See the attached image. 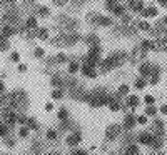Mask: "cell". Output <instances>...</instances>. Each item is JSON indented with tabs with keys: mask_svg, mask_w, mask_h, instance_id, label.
<instances>
[{
	"mask_svg": "<svg viewBox=\"0 0 167 155\" xmlns=\"http://www.w3.org/2000/svg\"><path fill=\"white\" fill-rule=\"evenodd\" d=\"M117 134H119V125H110L109 129H107V139L112 140L114 137H117Z\"/></svg>",
	"mask_w": 167,
	"mask_h": 155,
	"instance_id": "6da1fadb",
	"label": "cell"
},
{
	"mask_svg": "<svg viewBox=\"0 0 167 155\" xmlns=\"http://www.w3.org/2000/svg\"><path fill=\"white\" fill-rule=\"evenodd\" d=\"M107 8H109V10H112V12H115V13H122L124 12V8L119 5V3H107Z\"/></svg>",
	"mask_w": 167,
	"mask_h": 155,
	"instance_id": "7a4b0ae2",
	"label": "cell"
},
{
	"mask_svg": "<svg viewBox=\"0 0 167 155\" xmlns=\"http://www.w3.org/2000/svg\"><path fill=\"white\" fill-rule=\"evenodd\" d=\"M139 140H141V143H150L154 139H152V135H149V134H142L139 137Z\"/></svg>",
	"mask_w": 167,
	"mask_h": 155,
	"instance_id": "3957f363",
	"label": "cell"
},
{
	"mask_svg": "<svg viewBox=\"0 0 167 155\" xmlns=\"http://www.w3.org/2000/svg\"><path fill=\"white\" fill-rule=\"evenodd\" d=\"M84 75H87V77H95V72H94V68L92 67H87V65H84Z\"/></svg>",
	"mask_w": 167,
	"mask_h": 155,
	"instance_id": "277c9868",
	"label": "cell"
},
{
	"mask_svg": "<svg viewBox=\"0 0 167 155\" xmlns=\"http://www.w3.org/2000/svg\"><path fill=\"white\" fill-rule=\"evenodd\" d=\"M79 142H80V135L75 134V135H70L69 137V145H74V143H79Z\"/></svg>",
	"mask_w": 167,
	"mask_h": 155,
	"instance_id": "5b68a950",
	"label": "cell"
},
{
	"mask_svg": "<svg viewBox=\"0 0 167 155\" xmlns=\"http://www.w3.org/2000/svg\"><path fill=\"white\" fill-rule=\"evenodd\" d=\"M3 117H5V120H8V124H13V122H15V115H13V113H10V112L5 113Z\"/></svg>",
	"mask_w": 167,
	"mask_h": 155,
	"instance_id": "8992f818",
	"label": "cell"
},
{
	"mask_svg": "<svg viewBox=\"0 0 167 155\" xmlns=\"http://www.w3.org/2000/svg\"><path fill=\"white\" fill-rule=\"evenodd\" d=\"M130 7H132L134 10H141V8H142V2H130Z\"/></svg>",
	"mask_w": 167,
	"mask_h": 155,
	"instance_id": "52a82bcc",
	"label": "cell"
},
{
	"mask_svg": "<svg viewBox=\"0 0 167 155\" xmlns=\"http://www.w3.org/2000/svg\"><path fill=\"white\" fill-rule=\"evenodd\" d=\"M132 125H134V118L129 115L127 118H125V127H127V129H130V127H132Z\"/></svg>",
	"mask_w": 167,
	"mask_h": 155,
	"instance_id": "ba28073f",
	"label": "cell"
},
{
	"mask_svg": "<svg viewBox=\"0 0 167 155\" xmlns=\"http://www.w3.org/2000/svg\"><path fill=\"white\" fill-rule=\"evenodd\" d=\"M35 25H37V20H35L34 17H32V19H29V20H27V27H29V29H32V27H35Z\"/></svg>",
	"mask_w": 167,
	"mask_h": 155,
	"instance_id": "9c48e42d",
	"label": "cell"
},
{
	"mask_svg": "<svg viewBox=\"0 0 167 155\" xmlns=\"http://www.w3.org/2000/svg\"><path fill=\"white\" fill-rule=\"evenodd\" d=\"M77 68H79V65L74 62V63H70V67H69V72H70V74H74V72L77 70Z\"/></svg>",
	"mask_w": 167,
	"mask_h": 155,
	"instance_id": "30bf717a",
	"label": "cell"
},
{
	"mask_svg": "<svg viewBox=\"0 0 167 155\" xmlns=\"http://www.w3.org/2000/svg\"><path fill=\"white\" fill-rule=\"evenodd\" d=\"M137 102H139V98H137V97H134V95L129 98V103H130L132 107H134V105H137Z\"/></svg>",
	"mask_w": 167,
	"mask_h": 155,
	"instance_id": "8fae6325",
	"label": "cell"
},
{
	"mask_svg": "<svg viewBox=\"0 0 167 155\" xmlns=\"http://www.w3.org/2000/svg\"><path fill=\"white\" fill-rule=\"evenodd\" d=\"M58 118H67V110L65 108H62V110L58 112Z\"/></svg>",
	"mask_w": 167,
	"mask_h": 155,
	"instance_id": "7c38bea8",
	"label": "cell"
},
{
	"mask_svg": "<svg viewBox=\"0 0 167 155\" xmlns=\"http://www.w3.org/2000/svg\"><path fill=\"white\" fill-rule=\"evenodd\" d=\"M8 35H12V29L5 27V29H3V37H8Z\"/></svg>",
	"mask_w": 167,
	"mask_h": 155,
	"instance_id": "4fadbf2b",
	"label": "cell"
},
{
	"mask_svg": "<svg viewBox=\"0 0 167 155\" xmlns=\"http://www.w3.org/2000/svg\"><path fill=\"white\" fill-rule=\"evenodd\" d=\"M52 97H53V98H60V97H62V90H55V92L52 93Z\"/></svg>",
	"mask_w": 167,
	"mask_h": 155,
	"instance_id": "5bb4252c",
	"label": "cell"
},
{
	"mask_svg": "<svg viewBox=\"0 0 167 155\" xmlns=\"http://www.w3.org/2000/svg\"><path fill=\"white\" fill-rule=\"evenodd\" d=\"M135 85H137V88H144L146 82H144V80H137V82H135Z\"/></svg>",
	"mask_w": 167,
	"mask_h": 155,
	"instance_id": "9a60e30c",
	"label": "cell"
},
{
	"mask_svg": "<svg viewBox=\"0 0 167 155\" xmlns=\"http://www.w3.org/2000/svg\"><path fill=\"white\" fill-rule=\"evenodd\" d=\"M141 70H142V74H144V75H147V74H149V65H142V67H141Z\"/></svg>",
	"mask_w": 167,
	"mask_h": 155,
	"instance_id": "2e32d148",
	"label": "cell"
},
{
	"mask_svg": "<svg viewBox=\"0 0 167 155\" xmlns=\"http://www.w3.org/2000/svg\"><path fill=\"white\" fill-rule=\"evenodd\" d=\"M144 15H155V10H154V8H150V10H146V12H144Z\"/></svg>",
	"mask_w": 167,
	"mask_h": 155,
	"instance_id": "e0dca14e",
	"label": "cell"
},
{
	"mask_svg": "<svg viewBox=\"0 0 167 155\" xmlns=\"http://www.w3.org/2000/svg\"><path fill=\"white\" fill-rule=\"evenodd\" d=\"M47 137H49V139H55V132H53V130H49V132H47Z\"/></svg>",
	"mask_w": 167,
	"mask_h": 155,
	"instance_id": "ac0fdd59",
	"label": "cell"
},
{
	"mask_svg": "<svg viewBox=\"0 0 167 155\" xmlns=\"http://www.w3.org/2000/svg\"><path fill=\"white\" fill-rule=\"evenodd\" d=\"M146 102H147V103H154V97H152V95H147V97H146Z\"/></svg>",
	"mask_w": 167,
	"mask_h": 155,
	"instance_id": "d6986e66",
	"label": "cell"
},
{
	"mask_svg": "<svg viewBox=\"0 0 167 155\" xmlns=\"http://www.w3.org/2000/svg\"><path fill=\"white\" fill-rule=\"evenodd\" d=\"M127 90H129V88H127V85H122V87H120V90H119V93H122V95H124L125 92H127Z\"/></svg>",
	"mask_w": 167,
	"mask_h": 155,
	"instance_id": "ffe728a7",
	"label": "cell"
},
{
	"mask_svg": "<svg viewBox=\"0 0 167 155\" xmlns=\"http://www.w3.org/2000/svg\"><path fill=\"white\" fill-rule=\"evenodd\" d=\"M154 113H155V108H152V107L147 108V115H154Z\"/></svg>",
	"mask_w": 167,
	"mask_h": 155,
	"instance_id": "44dd1931",
	"label": "cell"
},
{
	"mask_svg": "<svg viewBox=\"0 0 167 155\" xmlns=\"http://www.w3.org/2000/svg\"><path fill=\"white\" fill-rule=\"evenodd\" d=\"M110 108H112V110H117V108H119V103H117V102H112V103H110Z\"/></svg>",
	"mask_w": 167,
	"mask_h": 155,
	"instance_id": "7402d4cb",
	"label": "cell"
},
{
	"mask_svg": "<svg viewBox=\"0 0 167 155\" xmlns=\"http://www.w3.org/2000/svg\"><path fill=\"white\" fill-rule=\"evenodd\" d=\"M35 55H37V57L44 55V50H42V48H37V50H35Z\"/></svg>",
	"mask_w": 167,
	"mask_h": 155,
	"instance_id": "603a6c76",
	"label": "cell"
},
{
	"mask_svg": "<svg viewBox=\"0 0 167 155\" xmlns=\"http://www.w3.org/2000/svg\"><path fill=\"white\" fill-rule=\"evenodd\" d=\"M142 47H144V48H150V47H152V43H150V42H144V43H142Z\"/></svg>",
	"mask_w": 167,
	"mask_h": 155,
	"instance_id": "cb8c5ba5",
	"label": "cell"
},
{
	"mask_svg": "<svg viewBox=\"0 0 167 155\" xmlns=\"http://www.w3.org/2000/svg\"><path fill=\"white\" fill-rule=\"evenodd\" d=\"M12 60H19V53H12Z\"/></svg>",
	"mask_w": 167,
	"mask_h": 155,
	"instance_id": "d4e9b609",
	"label": "cell"
},
{
	"mask_svg": "<svg viewBox=\"0 0 167 155\" xmlns=\"http://www.w3.org/2000/svg\"><path fill=\"white\" fill-rule=\"evenodd\" d=\"M137 120H139V122H141V124H146V117H139V118H137Z\"/></svg>",
	"mask_w": 167,
	"mask_h": 155,
	"instance_id": "484cf974",
	"label": "cell"
},
{
	"mask_svg": "<svg viewBox=\"0 0 167 155\" xmlns=\"http://www.w3.org/2000/svg\"><path fill=\"white\" fill-rule=\"evenodd\" d=\"M139 27H141V29H144V30H146V29H149V25H147V24H141Z\"/></svg>",
	"mask_w": 167,
	"mask_h": 155,
	"instance_id": "4316f807",
	"label": "cell"
},
{
	"mask_svg": "<svg viewBox=\"0 0 167 155\" xmlns=\"http://www.w3.org/2000/svg\"><path fill=\"white\" fill-rule=\"evenodd\" d=\"M20 135H22V137H25V135H27V130H25V129H22V130H20Z\"/></svg>",
	"mask_w": 167,
	"mask_h": 155,
	"instance_id": "83f0119b",
	"label": "cell"
},
{
	"mask_svg": "<svg viewBox=\"0 0 167 155\" xmlns=\"http://www.w3.org/2000/svg\"><path fill=\"white\" fill-rule=\"evenodd\" d=\"M75 155H87V153H85L84 150H79V152H75Z\"/></svg>",
	"mask_w": 167,
	"mask_h": 155,
	"instance_id": "f1b7e54d",
	"label": "cell"
},
{
	"mask_svg": "<svg viewBox=\"0 0 167 155\" xmlns=\"http://www.w3.org/2000/svg\"><path fill=\"white\" fill-rule=\"evenodd\" d=\"M2 90H3V84H0V92H2Z\"/></svg>",
	"mask_w": 167,
	"mask_h": 155,
	"instance_id": "f546056e",
	"label": "cell"
},
{
	"mask_svg": "<svg viewBox=\"0 0 167 155\" xmlns=\"http://www.w3.org/2000/svg\"><path fill=\"white\" fill-rule=\"evenodd\" d=\"M52 155H58V153H52Z\"/></svg>",
	"mask_w": 167,
	"mask_h": 155,
	"instance_id": "4dcf8cb0",
	"label": "cell"
}]
</instances>
